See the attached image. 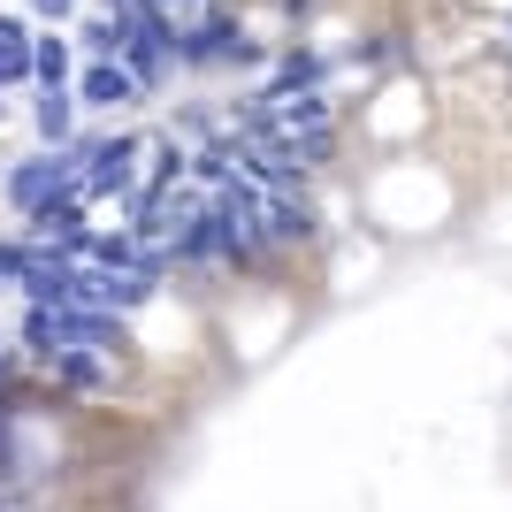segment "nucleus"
<instances>
[{
	"mask_svg": "<svg viewBox=\"0 0 512 512\" xmlns=\"http://www.w3.org/2000/svg\"><path fill=\"white\" fill-rule=\"evenodd\" d=\"M77 100H85V107H138L146 85L130 77V62H92L85 77H77Z\"/></svg>",
	"mask_w": 512,
	"mask_h": 512,
	"instance_id": "20e7f679",
	"label": "nucleus"
},
{
	"mask_svg": "<svg viewBox=\"0 0 512 512\" xmlns=\"http://www.w3.org/2000/svg\"><path fill=\"white\" fill-rule=\"evenodd\" d=\"M77 46L92 62H123V16H85L77 23Z\"/></svg>",
	"mask_w": 512,
	"mask_h": 512,
	"instance_id": "0eeeda50",
	"label": "nucleus"
},
{
	"mask_svg": "<svg viewBox=\"0 0 512 512\" xmlns=\"http://www.w3.org/2000/svg\"><path fill=\"white\" fill-rule=\"evenodd\" d=\"M31 237L54 245V253H69V260H85V245H92V230H85V184H69L62 199H46V207L31 214Z\"/></svg>",
	"mask_w": 512,
	"mask_h": 512,
	"instance_id": "f03ea898",
	"label": "nucleus"
},
{
	"mask_svg": "<svg viewBox=\"0 0 512 512\" xmlns=\"http://www.w3.org/2000/svg\"><path fill=\"white\" fill-rule=\"evenodd\" d=\"M0 115H8V107H0Z\"/></svg>",
	"mask_w": 512,
	"mask_h": 512,
	"instance_id": "f8f14e48",
	"label": "nucleus"
},
{
	"mask_svg": "<svg viewBox=\"0 0 512 512\" xmlns=\"http://www.w3.org/2000/svg\"><path fill=\"white\" fill-rule=\"evenodd\" d=\"M0 291H8V276H0Z\"/></svg>",
	"mask_w": 512,
	"mask_h": 512,
	"instance_id": "9b49d317",
	"label": "nucleus"
},
{
	"mask_svg": "<svg viewBox=\"0 0 512 512\" xmlns=\"http://www.w3.org/2000/svg\"><path fill=\"white\" fill-rule=\"evenodd\" d=\"M69 184H77V153H69V146H39L31 161H16V169H8V207L31 222V214H39L46 199H62Z\"/></svg>",
	"mask_w": 512,
	"mask_h": 512,
	"instance_id": "f257e3e1",
	"label": "nucleus"
},
{
	"mask_svg": "<svg viewBox=\"0 0 512 512\" xmlns=\"http://www.w3.org/2000/svg\"><path fill=\"white\" fill-rule=\"evenodd\" d=\"M69 8H77V0H31V16H46V23H62Z\"/></svg>",
	"mask_w": 512,
	"mask_h": 512,
	"instance_id": "9d476101",
	"label": "nucleus"
},
{
	"mask_svg": "<svg viewBox=\"0 0 512 512\" xmlns=\"http://www.w3.org/2000/svg\"><path fill=\"white\" fill-rule=\"evenodd\" d=\"M268 237H276V245H299V237H314V214H306L291 192H276L268 199Z\"/></svg>",
	"mask_w": 512,
	"mask_h": 512,
	"instance_id": "1a4fd4ad",
	"label": "nucleus"
},
{
	"mask_svg": "<svg viewBox=\"0 0 512 512\" xmlns=\"http://www.w3.org/2000/svg\"><path fill=\"white\" fill-rule=\"evenodd\" d=\"M69 54H77V39H54V31L31 39V77L39 85H69Z\"/></svg>",
	"mask_w": 512,
	"mask_h": 512,
	"instance_id": "6e6552de",
	"label": "nucleus"
},
{
	"mask_svg": "<svg viewBox=\"0 0 512 512\" xmlns=\"http://www.w3.org/2000/svg\"><path fill=\"white\" fill-rule=\"evenodd\" d=\"M23 77H31V31H23V16H0V92Z\"/></svg>",
	"mask_w": 512,
	"mask_h": 512,
	"instance_id": "423d86ee",
	"label": "nucleus"
},
{
	"mask_svg": "<svg viewBox=\"0 0 512 512\" xmlns=\"http://www.w3.org/2000/svg\"><path fill=\"white\" fill-rule=\"evenodd\" d=\"M176 62H192V69H207V62H260V46L245 39L230 16H207V23H192V31L176 39Z\"/></svg>",
	"mask_w": 512,
	"mask_h": 512,
	"instance_id": "7ed1b4c3",
	"label": "nucleus"
},
{
	"mask_svg": "<svg viewBox=\"0 0 512 512\" xmlns=\"http://www.w3.org/2000/svg\"><path fill=\"white\" fill-rule=\"evenodd\" d=\"M69 138H77V92L46 85L39 92V146H69Z\"/></svg>",
	"mask_w": 512,
	"mask_h": 512,
	"instance_id": "39448f33",
	"label": "nucleus"
}]
</instances>
